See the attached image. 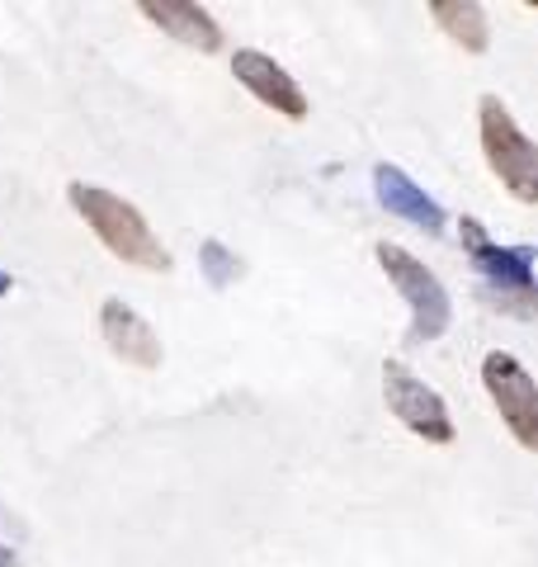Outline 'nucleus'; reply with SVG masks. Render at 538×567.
I'll use <instances>...</instances> for the list:
<instances>
[{
    "mask_svg": "<svg viewBox=\"0 0 538 567\" xmlns=\"http://www.w3.org/2000/svg\"><path fill=\"white\" fill-rule=\"evenodd\" d=\"M379 265H383V275L397 284V293L406 298V308H411V341L425 346V341H435V336H444L448 327V293H444V284L435 279V270H425V265L402 251V246H392V241H379Z\"/></svg>",
    "mask_w": 538,
    "mask_h": 567,
    "instance_id": "3",
    "label": "nucleus"
},
{
    "mask_svg": "<svg viewBox=\"0 0 538 567\" xmlns=\"http://www.w3.org/2000/svg\"><path fill=\"white\" fill-rule=\"evenodd\" d=\"M66 199L85 218L90 233L110 246L123 265H137V270H161V275L170 270V251L161 246V237L147 227V218H142L133 204H123L118 194L100 189V185H85V181H71Z\"/></svg>",
    "mask_w": 538,
    "mask_h": 567,
    "instance_id": "1",
    "label": "nucleus"
},
{
    "mask_svg": "<svg viewBox=\"0 0 538 567\" xmlns=\"http://www.w3.org/2000/svg\"><path fill=\"white\" fill-rule=\"evenodd\" d=\"M430 20H435L458 48L487 52L492 29H487V10H482L477 0H435V6H430Z\"/></svg>",
    "mask_w": 538,
    "mask_h": 567,
    "instance_id": "11",
    "label": "nucleus"
},
{
    "mask_svg": "<svg viewBox=\"0 0 538 567\" xmlns=\"http://www.w3.org/2000/svg\"><path fill=\"white\" fill-rule=\"evenodd\" d=\"M14 563V554H10V548H0V567H10Z\"/></svg>",
    "mask_w": 538,
    "mask_h": 567,
    "instance_id": "13",
    "label": "nucleus"
},
{
    "mask_svg": "<svg viewBox=\"0 0 538 567\" xmlns=\"http://www.w3.org/2000/svg\"><path fill=\"white\" fill-rule=\"evenodd\" d=\"M482 152H487L492 175L519 204L538 199V147L496 95H482Z\"/></svg>",
    "mask_w": 538,
    "mask_h": 567,
    "instance_id": "2",
    "label": "nucleus"
},
{
    "mask_svg": "<svg viewBox=\"0 0 538 567\" xmlns=\"http://www.w3.org/2000/svg\"><path fill=\"white\" fill-rule=\"evenodd\" d=\"M373 185H379V199L387 213L411 218L416 227H425V233H439L444 227V208L435 199H425V189L411 185L397 166H373Z\"/></svg>",
    "mask_w": 538,
    "mask_h": 567,
    "instance_id": "10",
    "label": "nucleus"
},
{
    "mask_svg": "<svg viewBox=\"0 0 538 567\" xmlns=\"http://www.w3.org/2000/svg\"><path fill=\"white\" fill-rule=\"evenodd\" d=\"M482 383H487L500 421L510 425L515 445L538 450V393H534L529 369L519 364L510 350H492L487 360H482Z\"/></svg>",
    "mask_w": 538,
    "mask_h": 567,
    "instance_id": "4",
    "label": "nucleus"
},
{
    "mask_svg": "<svg viewBox=\"0 0 538 567\" xmlns=\"http://www.w3.org/2000/svg\"><path fill=\"white\" fill-rule=\"evenodd\" d=\"M142 20H152L161 33H170L175 43L199 48V52H218L223 48V29L213 24V14L189 6V0H142Z\"/></svg>",
    "mask_w": 538,
    "mask_h": 567,
    "instance_id": "9",
    "label": "nucleus"
},
{
    "mask_svg": "<svg viewBox=\"0 0 538 567\" xmlns=\"http://www.w3.org/2000/svg\"><path fill=\"white\" fill-rule=\"evenodd\" d=\"M199 260H204V270H208V279L218 284V289H223V284H231V279H237V270H241V265H237V256H227V246H223V241H204Z\"/></svg>",
    "mask_w": 538,
    "mask_h": 567,
    "instance_id": "12",
    "label": "nucleus"
},
{
    "mask_svg": "<svg viewBox=\"0 0 538 567\" xmlns=\"http://www.w3.org/2000/svg\"><path fill=\"white\" fill-rule=\"evenodd\" d=\"M458 227H463V246L473 251L477 270L487 275L492 284H500V293L515 289L519 298H529V289H534V270H529L534 251H529V246H510V251H506V246H492L477 218H463Z\"/></svg>",
    "mask_w": 538,
    "mask_h": 567,
    "instance_id": "7",
    "label": "nucleus"
},
{
    "mask_svg": "<svg viewBox=\"0 0 538 567\" xmlns=\"http://www.w3.org/2000/svg\"><path fill=\"white\" fill-rule=\"evenodd\" d=\"M231 76H237L260 104H269L275 114L293 118V123L308 118V95H302V85H298L275 58H265V52L241 48L237 58H231Z\"/></svg>",
    "mask_w": 538,
    "mask_h": 567,
    "instance_id": "6",
    "label": "nucleus"
},
{
    "mask_svg": "<svg viewBox=\"0 0 538 567\" xmlns=\"http://www.w3.org/2000/svg\"><path fill=\"white\" fill-rule=\"evenodd\" d=\"M383 398H387V412L397 416L411 435L430 440V445H448V440H454V416H448L444 398L435 388H425L402 360L383 364Z\"/></svg>",
    "mask_w": 538,
    "mask_h": 567,
    "instance_id": "5",
    "label": "nucleus"
},
{
    "mask_svg": "<svg viewBox=\"0 0 538 567\" xmlns=\"http://www.w3.org/2000/svg\"><path fill=\"white\" fill-rule=\"evenodd\" d=\"M100 331L104 341H110V350L118 354L123 364H137V369H156L161 364V341L156 331L142 322V317L123 303V298H104L100 308Z\"/></svg>",
    "mask_w": 538,
    "mask_h": 567,
    "instance_id": "8",
    "label": "nucleus"
}]
</instances>
